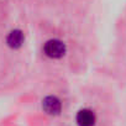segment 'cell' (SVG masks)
I'll return each instance as SVG.
<instances>
[{"mask_svg": "<svg viewBox=\"0 0 126 126\" xmlns=\"http://www.w3.org/2000/svg\"><path fill=\"white\" fill-rule=\"evenodd\" d=\"M25 42V35L21 30H13L6 36V45L13 49H19Z\"/></svg>", "mask_w": 126, "mask_h": 126, "instance_id": "4", "label": "cell"}, {"mask_svg": "<svg viewBox=\"0 0 126 126\" xmlns=\"http://www.w3.org/2000/svg\"><path fill=\"white\" fill-rule=\"evenodd\" d=\"M42 109L46 114L56 116L62 111V103L56 95H48L42 100Z\"/></svg>", "mask_w": 126, "mask_h": 126, "instance_id": "2", "label": "cell"}, {"mask_svg": "<svg viewBox=\"0 0 126 126\" xmlns=\"http://www.w3.org/2000/svg\"><path fill=\"white\" fill-rule=\"evenodd\" d=\"M42 51L49 59H61L67 53V45L59 38H51L43 43Z\"/></svg>", "mask_w": 126, "mask_h": 126, "instance_id": "1", "label": "cell"}, {"mask_svg": "<svg viewBox=\"0 0 126 126\" xmlns=\"http://www.w3.org/2000/svg\"><path fill=\"white\" fill-rule=\"evenodd\" d=\"M76 121H77L78 126H94L95 121H96V116L93 110L84 108L77 112Z\"/></svg>", "mask_w": 126, "mask_h": 126, "instance_id": "3", "label": "cell"}]
</instances>
